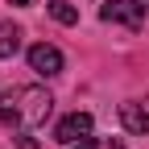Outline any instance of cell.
Listing matches in <instances>:
<instances>
[{
    "label": "cell",
    "mask_w": 149,
    "mask_h": 149,
    "mask_svg": "<svg viewBox=\"0 0 149 149\" xmlns=\"http://www.w3.org/2000/svg\"><path fill=\"white\" fill-rule=\"evenodd\" d=\"M54 112V100L46 87H8L0 95V124L17 128V133H33L37 124H46Z\"/></svg>",
    "instance_id": "1"
},
{
    "label": "cell",
    "mask_w": 149,
    "mask_h": 149,
    "mask_svg": "<svg viewBox=\"0 0 149 149\" xmlns=\"http://www.w3.org/2000/svg\"><path fill=\"white\" fill-rule=\"evenodd\" d=\"M141 0H108V4L100 8V17L108 25H124V29H137L141 25Z\"/></svg>",
    "instance_id": "2"
},
{
    "label": "cell",
    "mask_w": 149,
    "mask_h": 149,
    "mask_svg": "<svg viewBox=\"0 0 149 149\" xmlns=\"http://www.w3.org/2000/svg\"><path fill=\"white\" fill-rule=\"evenodd\" d=\"M29 70H37L42 79H54V74H62V50H58V46L37 42V46L29 50Z\"/></svg>",
    "instance_id": "3"
},
{
    "label": "cell",
    "mask_w": 149,
    "mask_h": 149,
    "mask_svg": "<svg viewBox=\"0 0 149 149\" xmlns=\"http://www.w3.org/2000/svg\"><path fill=\"white\" fill-rule=\"evenodd\" d=\"M83 137H91V116L87 112H70V116H62L58 128H54V141H62V145H74Z\"/></svg>",
    "instance_id": "4"
},
{
    "label": "cell",
    "mask_w": 149,
    "mask_h": 149,
    "mask_svg": "<svg viewBox=\"0 0 149 149\" xmlns=\"http://www.w3.org/2000/svg\"><path fill=\"white\" fill-rule=\"evenodd\" d=\"M120 124L128 128V133L145 137V133H149V108H145V104H137V100L120 104Z\"/></svg>",
    "instance_id": "5"
},
{
    "label": "cell",
    "mask_w": 149,
    "mask_h": 149,
    "mask_svg": "<svg viewBox=\"0 0 149 149\" xmlns=\"http://www.w3.org/2000/svg\"><path fill=\"white\" fill-rule=\"evenodd\" d=\"M17 46H21V29L8 25V21H0V58H13Z\"/></svg>",
    "instance_id": "6"
},
{
    "label": "cell",
    "mask_w": 149,
    "mask_h": 149,
    "mask_svg": "<svg viewBox=\"0 0 149 149\" xmlns=\"http://www.w3.org/2000/svg\"><path fill=\"white\" fill-rule=\"evenodd\" d=\"M46 8H50V17L58 25H79V8L66 4V0H46Z\"/></svg>",
    "instance_id": "7"
},
{
    "label": "cell",
    "mask_w": 149,
    "mask_h": 149,
    "mask_svg": "<svg viewBox=\"0 0 149 149\" xmlns=\"http://www.w3.org/2000/svg\"><path fill=\"white\" fill-rule=\"evenodd\" d=\"M70 149H100V145H95V141H91V137H83V141H74Z\"/></svg>",
    "instance_id": "8"
},
{
    "label": "cell",
    "mask_w": 149,
    "mask_h": 149,
    "mask_svg": "<svg viewBox=\"0 0 149 149\" xmlns=\"http://www.w3.org/2000/svg\"><path fill=\"white\" fill-rule=\"evenodd\" d=\"M104 149H124V141H108V145H104Z\"/></svg>",
    "instance_id": "9"
},
{
    "label": "cell",
    "mask_w": 149,
    "mask_h": 149,
    "mask_svg": "<svg viewBox=\"0 0 149 149\" xmlns=\"http://www.w3.org/2000/svg\"><path fill=\"white\" fill-rule=\"evenodd\" d=\"M8 4H17V8H25V4H29V0H8Z\"/></svg>",
    "instance_id": "10"
},
{
    "label": "cell",
    "mask_w": 149,
    "mask_h": 149,
    "mask_svg": "<svg viewBox=\"0 0 149 149\" xmlns=\"http://www.w3.org/2000/svg\"><path fill=\"white\" fill-rule=\"evenodd\" d=\"M141 8H149V0H141Z\"/></svg>",
    "instance_id": "11"
}]
</instances>
